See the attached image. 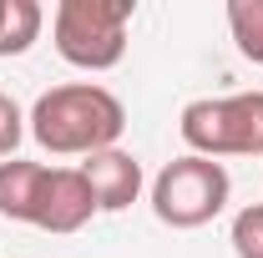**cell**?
I'll return each mask as SVG.
<instances>
[{"label": "cell", "mask_w": 263, "mask_h": 258, "mask_svg": "<svg viewBox=\"0 0 263 258\" xmlns=\"http://www.w3.org/2000/svg\"><path fill=\"white\" fill-rule=\"evenodd\" d=\"M26 122H31V137L46 152L91 157V152L117 147V137L127 127V106L97 81H66V86H51V91L35 97Z\"/></svg>", "instance_id": "obj_1"}, {"label": "cell", "mask_w": 263, "mask_h": 258, "mask_svg": "<svg viewBox=\"0 0 263 258\" xmlns=\"http://www.w3.org/2000/svg\"><path fill=\"white\" fill-rule=\"evenodd\" d=\"M137 15L132 0H61L51 15V35L66 66L111 71L127 56V26Z\"/></svg>", "instance_id": "obj_2"}, {"label": "cell", "mask_w": 263, "mask_h": 258, "mask_svg": "<svg viewBox=\"0 0 263 258\" xmlns=\"http://www.w3.org/2000/svg\"><path fill=\"white\" fill-rule=\"evenodd\" d=\"M182 142L197 157H263V91L238 97H197L177 117Z\"/></svg>", "instance_id": "obj_3"}, {"label": "cell", "mask_w": 263, "mask_h": 258, "mask_svg": "<svg viewBox=\"0 0 263 258\" xmlns=\"http://www.w3.org/2000/svg\"><path fill=\"white\" fill-rule=\"evenodd\" d=\"M228 193H233L228 167L187 152V157H172L152 177V213L167 228H202L228 208Z\"/></svg>", "instance_id": "obj_4"}, {"label": "cell", "mask_w": 263, "mask_h": 258, "mask_svg": "<svg viewBox=\"0 0 263 258\" xmlns=\"http://www.w3.org/2000/svg\"><path fill=\"white\" fill-rule=\"evenodd\" d=\"M97 213L91 182L81 177V167H46L41 202H35V223L41 233H81Z\"/></svg>", "instance_id": "obj_5"}, {"label": "cell", "mask_w": 263, "mask_h": 258, "mask_svg": "<svg viewBox=\"0 0 263 258\" xmlns=\"http://www.w3.org/2000/svg\"><path fill=\"white\" fill-rule=\"evenodd\" d=\"M81 177L91 182V197H97V213H122L142 197V162L122 152V147H106V152H91L81 162Z\"/></svg>", "instance_id": "obj_6"}, {"label": "cell", "mask_w": 263, "mask_h": 258, "mask_svg": "<svg viewBox=\"0 0 263 258\" xmlns=\"http://www.w3.org/2000/svg\"><path fill=\"white\" fill-rule=\"evenodd\" d=\"M41 182H46V162H26V157L0 162V218H10V223H35Z\"/></svg>", "instance_id": "obj_7"}, {"label": "cell", "mask_w": 263, "mask_h": 258, "mask_svg": "<svg viewBox=\"0 0 263 258\" xmlns=\"http://www.w3.org/2000/svg\"><path fill=\"white\" fill-rule=\"evenodd\" d=\"M46 26V10L35 0H0V56H26Z\"/></svg>", "instance_id": "obj_8"}, {"label": "cell", "mask_w": 263, "mask_h": 258, "mask_svg": "<svg viewBox=\"0 0 263 258\" xmlns=\"http://www.w3.org/2000/svg\"><path fill=\"white\" fill-rule=\"evenodd\" d=\"M228 31L238 51L253 66H263V0H228Z\"/></svg>", "instance_id": "obj_9"}, {"label": "cell", "mask_w": 263, "mask_h": 258, "mask_svg": "<svg viewBox=\"0 0 263 258\" xmlns=\"http://www.w3.org/2000/svg\"><path fill=\"white\" fill-rule=\"evenodd\" d=\"M228 243H233L238 258H263V202H248V208L233 218Z\"/></svg>", "instance_id": "obj_10"}, {"label": "cell", "mask_w": 263, "mask_h": 258, "mask_svg": "<svg viewBox=\"0 0 263 258\" xmlns=\"http://www.w3.org/2000/svg\"><path fill=\"white\" fill-rule=\"evenodd\" d=\"M26 117H21V106H15V101L5 97V91H0V157L10 162L15 157V147H21V137H26Z\"/></svg>", "instance_id": "obj_11"}]
</instances>
